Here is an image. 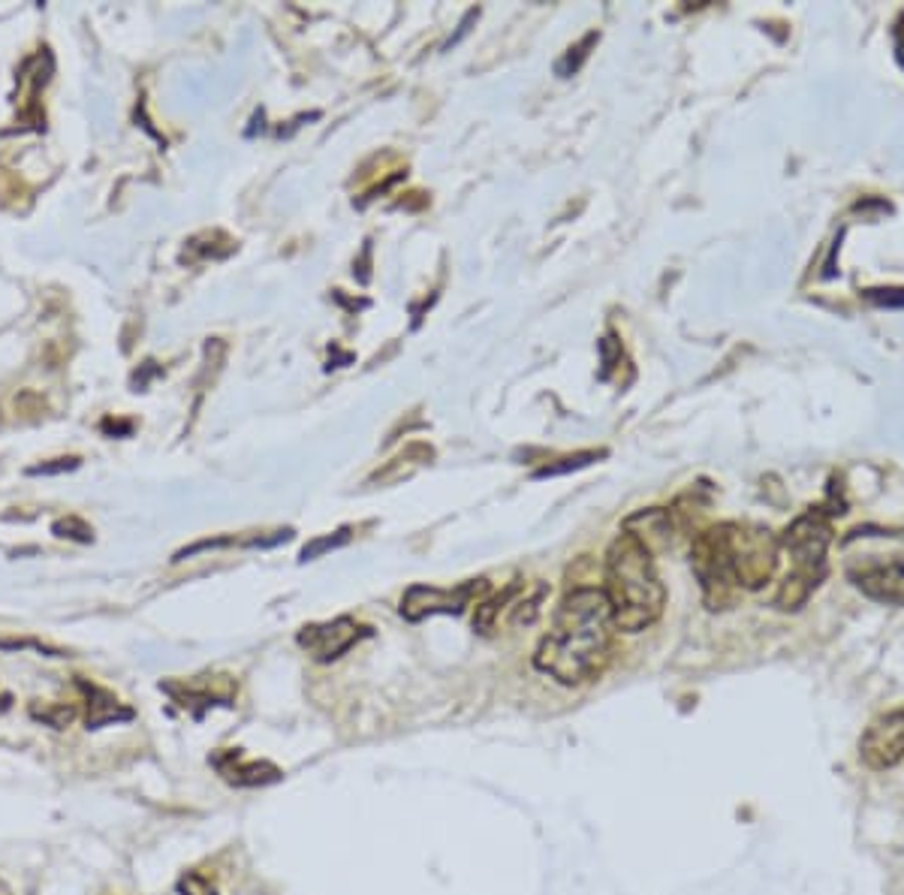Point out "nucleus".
<instances>
[{
  "label": "nucleus",
  "instance_id": "ddd939ff",
  "mask_svg": "<svg viewBox=\"0 0 904 895\" xmlns=\"http://www.w3.org/2000/svg\"><path fill=\"white\" fill-rule=\"evenodd\" d=\"M603 452H576V456H567V459H558V464H546V468H540V471L534 473L537 480H542V477H558V473H567V471H576V468H585V464H591L594 459H600Z\"/></svg>",
  "mask_w": 904,
  "mask_h": 895
},
{
  "label": "nucleus",
  "instance_id": "9d476101",
  "mask_svg": "<svg viewBox=\"0 0 904 895\" xmlns=\"http://www.w3.org/2000/svg\"><path fill=\"white\" fill-rule=\"evenodd\" d=\"M76 688L84 693V724H88V730H103L108 724L133 721L130 705H124L112 690L100 688L88 678H76Z\"/></svg>",
  "mask_w": 904,
  "mask_h": 895
},
{
  "label": "nucleus",
  "instance_id": "0eeeda50",
  "mask_svg": "<svg viewBox=\"0 0 904 895\" xmlns=\"http://www.w3.org/2000/svg\"><path fill=\"white\" fill-rule=\"evenodd\" d=\"M365 636H371V628L359 624L356 618L341 616L323 624H305L296 640L317 664H332L337 657H344L353 645H359Z\"/></svg>",
  "mask_w": 904,
  "mask_h": 895
},
{
  "label": "nucleus",
  "instance_id": "423d86ee",
  "mask_svg": "<svg viewBox=\"0 0 904 895\" xmlns=\"http://www.w3.org/2000/svg\"><path fill=\"white\" fill-rule=\"evenodd\" d=\"M489 592L485 580H468L456 588H437V585H410L401 597V616L408 621H422L428 616H461L473 600H480Z\"/></svg>",
  "mask_w": 904,
  "mask_h": 895
},
{
  "label": "nucleus",
  "instance_id": "7ed1b4c3",
  "mask_svg": "<svg viewBox=\"0 0 904 895\" xmlns=\"http://www.w3.org/2000/svg\"><path fill=\"white\" fill-rule=\"evenodd\" d=\"M603 594L613 606L615 630L639 633L663 616L666 588L654 567L651 549L639 543L633 533H618L606 552Z\"/></svg>",
  "mask_w": 904,
  "mask_h": 895
},
{
  "label": "nucleus",
  "instance_id": "1a4fd4ad",
  "mask_svg": "<svg viewBox=\"0 0 904 895\" xmlns=\"http://www.w3.org/2000/svg\"><path fill=\"white\" fill-rule=\"evenodd\" d=\"M208 762H211V766L217 769V774H220V778L232 787H265V784H275V781L284 778L275 762L248 760V757L236 748L217 750V754L208 757Z\"/></svg>",
  "mask_w": 904,
  "mask_h": 895
},
{
  "label": "nucleus",
  "instance_id": "4468645a",
  "mask_svg": "<svg viewBox=\"0 0 904 895\" xmlns=\"http://www.w3.org/2000/svg\"><path fill=\"white\" fill-rule=\"evenodd\" d=\"M52 531L58 533V537H70V540H79V543H91V528H88L82 519H76V516H70V519L55 521V525H52Z\"/></svg>",
  "mask_w": 904,
  "mask_h": 895
},
{
  "label": "nucleus",
  "instance_id": "f3484780",
  "mask_svg": "<svg viewBox=\"0 0 904 895\" xmlns=\"http://www.w3.org/2000/svg\"><path fill=\"white\" fill-rule=\"evenodd\" d=\"M76 464H79V459H55L52 464H36V468H31L27 473H31V477H39V473H43V477H48V473L72 471Z\"/></svg>",
  "mask_w": 904,
  "mask_h": 895
},
{
  "label": "nucleus",
  "instance_id": "20e7f679",
  "mask_svg": "<svg viewBox=\"0 0 904 895\" xmlns=\"http://www.w3.org/2000/svg\"><path fill=\"white\" fill-rule=\"evenodd\" d=\"M844 573L880 604L904 606V531L856 528L842 543Z\"/></svg>",
  "mask_w": 904,
  "mask_h": 895
},
{
  "label": "nucleus",
  "instance_id": "a211bd4d",
  "mask_svg": "<svg viewBox=\"0 0 904 895\" xmlns=\"http://www.w3.org/2000/svg\"><path fill=\"white\" fill-rule=\"evenodd\" d=\"M10 693H3V690H0V712H7V709H10Z\"/></svg>",
  "mask_w": 904,
  "mask_h": 895
},
{
  "label": "nucleus",
  "instance_id": "2eb2a0df",
  "mask_svg": "<svg viewBox=\"0 0 904 895\" xmlns=\"http://www.w3.org/2000/svg\"><path fill=\"white\" fill-rule=\"evenodd\" d=\"M179 893L181 895H217V890H215V883L208 881V877L196 874V871H187V874L179 881Z\"/></svg>",
  "mask_w": 904,
  "mask_h": 895
},
{
  "label": "nucleus",
  "instance_id": "dca6fc26",
  "mask_svg": "<svg viewBox=\"0 0 904 895\" xmlns=\"http://www.w3.org/2000/svg\"><path fill=\"white\" fill-rule=\"evenodd\" d=\"M350 540V531H337V537H320V540H313L311 546H305L301 549V561H313L317 555H323V552H329V549H337V546H344Z\"/></svg>",
  "mask_w": 904,
  "mask_h": 895
},
{
  "label": "nucleus",
  "instance_id": "f8f14e48",
  "mask_svg": "<svg viewBox=\"0 0 904 895\" xmlns=\"http://www.w3.org/2000/svg\"><path fill=\"white\" fill-rule=\"evenodd\" d=\"M31 718L34 721H43V724L55 726V730H64L67 724H72L76 718V705L72 702H58V705H31Z\"/></svg>",
  "mask_w": 904,
  "mask_h": 895
},
{
  "label": "nucleus",
  "instance_id": "f257e3e1",
  "mask_svg": "<svg viewBox=\"0 0 904 895\" xmlns=\"http://www.w3.org/2000/svg\"><path fill=\"white\" fill-rule=\"evenodd\" d=\"M613 636V606L603 588L579 585L567 592L561 606L554 609L552 628L534 652V666L567 688L585 685L609 664Z\"/></svg>",
  "mask_w": 904,
  "mask_h": 895
},
{
  "label": "nucleus",
  "instance_id": "9b49d317",
  "mask_svg": "<svg viewBox=\"0 0 904 895\" xmlns=\"http://www.w3.org/2000/svg\"><path fill=\"white\" fill-rule=\"evenodd\" d=\"M160 688L167 690L172 700L179 702L181 709H187V712H193V718L199 721L205 714V709H211V705H232V688H208V685H179V681H167V685H160Z\"/></svg>",
  "mask_w": 904,
  "mask_h": 895
},
{
  "label": "nucleus",
  "instance_id": "6e6552de",
  "mask_svg": "<svg viewBox=\"0 0 904 895\" xmlns=\"http://www.w3.org/2000/svg\"><path fill=\"white\" fill-rule=\"evenodd\" d=\"M862 760L871 769H890L904 760V712H892L868 726L862 745H859Z\"/></svg>",
  "mask_w": 904,
  "mask_h": 895
},
{
  "label": "nucleus",
  "instance_id": "39448f33",
  "mask_svg": "<svg viewBox=\"0 0 904 895\" xmlns=\"http://www.w3.org/2000/svg\"><path fill=\"white\" fill-rule=\"evenodd\" d=\"M832 543L829 516L823 509H811L781 533L783 552L790 555V570L783 576L781 588L775 594V606L790 612L805 604L820 582L826 580V552Z\"/></svg>",
  "mask_w": 904,
  "mask_h": 895
},
{
  "label": "nucleus",
  "instance_id": "f03ea898",
  "mask_svg": "<svg viewBox=\"0 0 904 895\" xmlns=\"http://www.w3.org/2000/svg\"><path fill=\"white\" fill-rule=\"evenodd\" d=\"M778 537L763 525L723 521L694 537L690 567L709 609H726L739 592H757L775 576Z\"/></svg>",
  "mask_w": 904,
  "mask_h": 895
}]
</instances>
